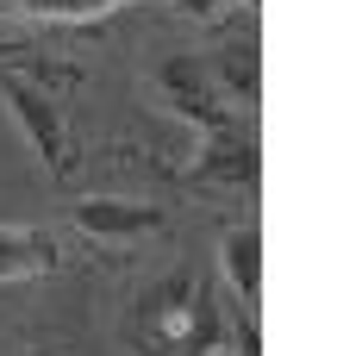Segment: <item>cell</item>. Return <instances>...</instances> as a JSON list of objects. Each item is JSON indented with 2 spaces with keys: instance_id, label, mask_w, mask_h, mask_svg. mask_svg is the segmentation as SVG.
I'll use <instances>...</instances> for the list:
<instances>
[{
  "instance_id": "obj_11",
  "label": "cell",
  "mask_w": 362,
  "mask_h": 356,
  "mask_svg": "<svg viewBox=\"0 0 362 356\" xmlns=\"http://www.w3.org/2000/svg\"><path fill=\"white\" fill-rule=\"evenodd\" d=\"M206 356H231V350H206Z\"/></svg>"
},
{
  "instance_id": "obj_1",
  "label": "cell",
  "mask_w": 362,
  "mask_h": 356,
  "mask_svg": "<svg viewBox=\"0 0 362 356\" xmlns=\"http://www.w3.org/2000/svg\"><path fill=\"white\" fill-rule=\"evenodd\" d=\"M138 325H144V344L150 356H206L218 350V306L206 282L200 275H163V282L144 294V306H138Z\"/></svg>"
},
{
  "instance_id": "obj_4",
  "label": "cell",
  "mask_w": 362,
  "mask_h": 356,
  "mask_svg": "<svg viewBox=\"0 0 362 356\" xmlns=\"http://www.w3.org/2000/svg\"><path fill=\"white\" fill-rule=\"evenodd\" d=\"M69 219L88 231V238H100V244H138L150 231H163L169 213L163 207H150V200H125V194H88V200H69Z\"/></svg>"
},
{
  "instance_id": "obj_7",
  "label": "cell",
  "mask_w": 362,
  "mask_h": 356,
  "mask_svg": "<svg viewBox=\"0 0 362 356\" xmlns=\"http://www.w3.org/2000/svg\"><path fill=\"white\" fill-rule=\"evenodd\" d=\"M125 0H0V19H37V25H88L107 19Z\"/></svg>"
},
{
  "instance_id": "obj_9",
  "label": "cell",
  "mask_w": 362,
  "mask_h": 356,
  "mask_svg": "<svg viewBox=\"0 0 362 356\" xmlns=\"http://www.w3.org/2000/svg\"><path fill=\"white\" fill-rule=\"evenodd\" d=\"M218 6L225 0H175V13H187V19H218Z\"/></svg>"
},
{
  "instance_id": "obj_2",
  "label": "cell",
  "mask_w": 362,
  "mask_h": 356,
  "mask_svg": "<svg viewBox=\"0 0 362 356\" xmlns=\"http://www.w3.org/2000/svg\"><path fill=\"white\" fill-rule=\"evenodd\" d=\"M0 94H6V113L19 119V132L44 156V169L57 181H75V138H69V119H63V101L50 94L44 69H32L19 57V44H0Z\"/></svg>"
},
{
  "instance_id": "obj_5",
  "label": "cell",
  "mask_w": 362,
  "mask_h": 356,
  "mask_svg": "<svg viewBox=\"0 0 362 356\" xmlns=\"http://www.w3.org/2000/svg\"><path fill=\"white\" fill-rule=\"evenodd\" d=\"M187 181H200V188H238V194H244V188L262 181V150H256V138L244 125H238V132H218V138L200 144Z\"/></svg>"
},
{
  "instance_id": "obj_8",
  "label": "cell",
  "mask_w": 362,
  "mask_h": 356,
  "mask_svg": "<svg viewBox=\"0 0 362 356\" xmlns=\"http://www.w3.org/2000/svg\"><path fill=\"white\" fill-rule=\"evenodd\" d=\"M218 263H225V282L238 287L244 300H256V294H262V231H256V225H244V231H225Z\"/></svg>"
},
{
  "instance_id": "obj_10",
  "label": "cell",
  "mask_w": 362,
  "mask_h": 356,
  "mask_svg": "<svg viewBox=\"0 0 362 356\" xmlns=\"http://www.w3.org/2000/svg\"><path fill=\"white\" fill-rule=\"evenodd\" d=\"M238 356H262L256 350V319H238Z\"/></svg>"
},
{
  "instance_id": "obj_3",
  "label": "cell",
  "mask_w": 362,
  "mask_h": 356,
  "mask_svg": "<svg viewBox=\"0 0 362 356\" xmlns=\"http://www.w3.org/2000/svg\"><path fill=\"white\" fill-rule=\"evenodd\" d=\"M156 88H163V101H169V107H175L200 138H218V132H238V125H244V119H238V101H231V94L213 81V69H206V63H194V57L163 63Z\"/></svg>"
},
{
  "instance_id": "obj_6",
  "label": "cell",
  "mask_w": 362,
  "mask_h": 356,
  "mask_svg": "<svg viewBox=\"0 0 362 356\" xmlns=\"http://www.w3.org/2000/svg\"><path fill=\"white\" fill-rule=\"evenodd\" d=\"M57 263H63L57 231H44V225H0V282H32V275H50Z\"/></svg>"
}]
</instances>
